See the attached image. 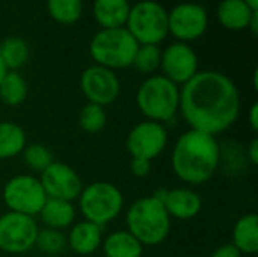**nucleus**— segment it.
I'll return each mask as SVG.
<instances>
[{
    "label": "nucleus",
    "instance_id": "obj_1",
    "mask_svg": "<svg viewBox=\"0 0 258 257\" xmlns=\"http://www.w3.org/2000/svg\"><path fill=\"white\" fill-rule=\"evenodd\" d=\"M240 106L236 83L219 71H198L180 88L178 114L190 129L213 136L237 121Z\"/></svg>",
    "mask_w": 258,
    "mask_h": 257
},
{
    "label": "nucleus",
    "instance_id": "obj_2",
    "mask_svg": "<svg viewBox=\"0 0 258 257\" xmlns=\"http://www.w3.org/2000/svg\"><path fill=\"white\" fill-rule=\"evenodd\" d=\"M171 167L183 183H207L221 167V144L213 135L189 129L178 136L172 148Z\"/></svg>",
    "mask_w": 258,
    "mask_h": 257
},
{
    "label": "nucleus",
    "instance_id": "obj_3",
    "mask_svg": "<svg viewBox=\"0 0 258 257\" xmlns=\"http://www.w3.org/2000/svg\"><path fill=\"white\" fill-rule=\"evenodd\" d=\"M125 226L144 247H156L171 232V217L163 203L153 194L133 201L125 212Z\"/></svg>",
    "mask_w": 258,
    "mask_h": 257
},
{
    "label": "nucleus",
    "instance_id": "obj_4",
    "mask_svg": "<svg viewBox=\"0 0 258 257\" xmlns=\"http://www.w3.org/2000/svg\"><path fill=\"white\" fill-rule=\"evenodd\" d=\"M136 105L145 120L165 126L178 114L180 86L162 74H151L138 88Z\"/></svg>",
    "mask_w": 258,
    "mask_h": 257
},
{
    "label": "nucleus",
    "instance_id": "obj_5",
    "mask_svg": "<svg viewBox=\"0 0 258 257\" xmlns=\"http://www.w3.org/2000/svg\"><path fill=\"white\" fill-rule=\"evenodd\" d=\"M139 44L125 27L101 29L89 44V53L95 65L112 71L132 67Z\"/></svg>",
    "mask_w": 258,
    "mask_h": 257
},
{
    "label": "nucleus",
    "instance_id": "obj_6",
    "mask_svg": "<svg viewBox=\"0 0 258 257\" xmlns=\"http://www.w3.org/2000/svg\"><path fill=\"white\" fill-rule=\"evenodd\" d=\"M82 217L100 227L116 220L124 209V195L110 182H92L85 186L77 198Z\"/></svg>",
    "mask_w": 258,
    "mask_h": 257
},
{
    "label": "nucleus",
    "instance_id": "obj_7",
    "mask_svg": "<svg viewBox=\"0 0 258 257\" xmlns=\"http://www.w3.org/2000/svg\"><path fill=\"white\" fill-rule=\"evenodd\" d=\"M125 29L138 44L159 45L168 35V11L154 0H142L130 6Z\"/></svg>",
    "mask_w": 258,
    "mask_h": 257
},
{
    "label": "nucleus",
    "instance_id": "obj_8",
    "mask_svg": "<svg viewBox=\"0 0 258 257\" xmlns=\"http://www.w3.org/2000/svg\"><path fill=\"white\" fill-rule=\"evenodd\" d=\"M3 201L9 212L38 217L47 195L38 177L32 174H17L11 177L3 188Z\"/></svg>",
    "mask_w": 258,
    "mask_h": 257
},
{
    "label": "nucleus",
    "instance_id": "obj_9",
    "mask_svg": "<svg viewBox=\"0 0 258 257\" xmlns=\"http://www.w3.org/2000/svg\"><path fill=\"white\" fill-rule=\"evenodd\" d=\"M38 223L33 217L6 212L0 215V251L6 254H23L35 248Z\"/></svg>",
    "mask_w": 258,
    "mask_h": 257
},
{
    "label": "nucleus",
    "instance_id": "obj_10",
    "mask_svg": "<svg viewBox=\"0 0 258 257\" xmlns=\"http://www.w3.org/2000/svg\"><path fill=\"white\" fill-rule=\"evenodd\" d=\"M168 141V130L163 124L144 120L128 132L125 138V148L132 158L153 161L165 151Z\"/></svg>",
    "mask_w": 258,
    "mask_h": 257
},
{
    "label": "nucleus",
    "instance_id": "obj_11",
    "mask_svg": "<svg viewBox=\"0 0 258 257\" xmlns=\"http://www.w3.org/2000/svg\"><path fill=\"white\" fill-rule=\"evenodd\" d=\"M209 26L207 11L198 3H180L168 12V32L180 42L201 38Z\"/></svg>",
    "mask_w": 258,
    "mask_h": 257
},
{
    "label": "nucleus",
    "instance_id": "obj_12",
    "mask_svg": "<svg viewBox=\"0 0 258 257\" xmlns=\"http://www.w3.org/2000/svg\"><path fill=\"white\" fill-rule=\"evenodd\" d=\"M80 89L88 103L106 108L118 98L121 83L115 71L100 65H92L82 73Z\"/></svg>",
    "mask_w": 258,
    "mask_h": 257
},
{
    "label": "nucleus",
    "instance_id": "obj_13",
    "mask_svg": "<svg viewBox=\"0 0 258 257\" xmlns=\"http://www.w3.org/2000/svg\"><path fill=\"white\" fill-rule=\"evenodd\" d=\"M38 179L47 198L74 201L83 189V183L77 171L63 162L54 161L39 174Z\"/></svg>",
    "mask_w": 258,
    "mask_h": 257
},
{
    "label": "nucleus",
    "instance_id": "obj_14",
    "mask_svg": "<svg viewBox=\"0 0 258 257\" xmlns=\"http://www.w3.org/2000/svg\"><path fill=\"white\" fill-rule=\"evenodd\" d=\"M198 56L195 50L186 42H174L168 45L162 52L160 68L163 71L162 76L174 82L175 85H184L189 82L200 70H198Z\"/></svg>",
    "mask_w": 258,
    "mask_h": 257
},
{
    "label": "nucleus",
    "instance_id": "obj_15",
    "mask_svg": "<svg viewBox=\"0 0 258 257\" xmlns=\"http://www.w3.org/2000/svg\"><path fill=\"white\" fill-rule=\"evenodd\" d=\"M154 195L163 203L171 220L175 218L181 221H189L198 217L203 209V200L198 192L186 186L159 189Z\"/></svg>",
    "mask_w": 258,
    "mask_h": 257
},
{
    "label": "nucleus",
    "instance_id": "obj_16",
    "mask_svg": "<svg viewBox=\"0 0 258 257\" xmlns=\"http://www.w3.org/2000/svg\"><path fill=\"white\" fill-rule=\"evenodd\" d=\"M103 242V227L86 220L79 221L70 227L67 235V247L79 256L94 254Z\"/></svg>",
    "mask_w": 258,
    "mask_h": 257
},
{
    "label": "nucleus",
    "instance_id": "obj_17",
    "mask_svg": "<svg viewBox=\"0 0 258 257\" xmlns=\"http://www.w3.org/2000/svg\"><path fill=\"white\" fill-rule=\"evenodd\" d=\"M77 209L73 201L57 200V198H47L38 217L41 218L42 224L48 229H54L63 232L70 229L76 221Z\"/></svg>",
    "mask_w": 258,
    "mask_h": 257
},
{
    "label": "nucleus",
    "instance_id": "obj_18",
    "mask_svg": "<svg viewBox=\"0 0 258 257\" xmlns=\"http://www.w3.org/2000/svg\"><path fill=\"white\" fill-rule=\"evenodd\" d=\"M130 6L128 0H94L92 12L101 29H116L125 27Z\"/></svg>",
    "mask_w": 258,
    "mask_h": 257
},
{
    "label": "nucleus",
    "instance_id": "obj_19",
    "mask_svg": "<svg viewBox=\"0 0 258 257\" xmlns=\"http://www.w3.org/2000/svg\"><path fill=\"white\" fill-rule=\"evenodd\" d=\"M258 12L251 9L243 0H222L218 5V21L228 30H243L249 27L252 15Z\"/></svg>",
    "mask_w": 258,
    "mask_h": 257
},
{
    "label": "nucleus",
    "instance_id": "obj_20",
    "mask_svg": "<svg viewBox=\"0 0 258 257\" xmlns=\"http://www.w3.org/2000/svg\"><path fill=\"white\" fill-rule=\"evenodd\" d=\"M104 257H142L144 245L127 230H115L103 238Z\"/></svg>",
    "mask_w": 258,
    "mask_h": 257
},
{
    "label": "nucleus",
    "instance_id": "obj_21",
    "mask_svg": "<svg viewBox=\"0 0 258 257\" xmlns=\"http://www.w3.org/2000/svg\"><path fill=\"white\" fill-rule=\"evenodd\" d=\"M240 254H255L258 251V215L251 212L240 217L233 227V242Z\"/></svg>",
    "mask_w": 258,
    "mask_h": 257
},
{
    "label": "nucleus",
    "instance_id": "obj_22",
    "mask_svg": "<svg viewBox=\"0 0 258 257\" xmlns=\"http://www.w3.org/2000/svg\"><path fill=\"white\" fill-rule=\"evenodd\" d=\"M26 145L27 136L21 126L12 121H0V161L20 156Z\"/></svg>",
    "mask_w": 258,
    "mask_h": 257
},
{
    "label": "nucleus",
    "instance_id": "obj_23",
    "mask_svg": "<svg viewBox=\"0 0 258 257\" xmlns=\"http://www.w3.org/2000/svg\"><path fill=\"white\" fill-rule=\"evenodd\" d=\"M30 48L26 39L20 36H8L0 42V59L8 71H17L29 61Z\"/></svg>",
    "mask_w": 258,
    "mask_h": 257
},
{
    "label": "nucleus",
    "instance_id": "obj_24",
    "mask_svg": "<svg viewBox=\"0 0 258 257\" xmlns=\"http://www.w3.org/2000/svg\"><path fill=\"white\" fill-rule=\"evenodd\" d=\"M29 86L26 79L18 71H8L0 82V101L6 106L15 108L26 101Z\"/></svg>",
    "mask_w": 258,
    "mask_h": 257
},
{
    "label": "nucleus",
    "instance_id": "obj_25",
    "mask_svg": "<svg viewBox=\"0 0 258 257\" xmlns=\"http://www.w3.org/2000/svg\"><path fill=\"white\" fill-rule=\"evenodd\" d=\"M47 11L56 23L70 26L80 20L83 3L82 0H47Z\"/></svg>",
    "mask_w": 258,
    "mask_h": 257
},
{
    "label": "nucleus",
    "instance_id": "obj_26",
    "mask_svg": "<svg viewBox=\"0 0 258 257\" xmlns=\"http://www.w3.org/2000/svg\"><path fill=\"white\" fill-rule=\"evenodd\" d=\"M35 248H38L45 256H59L67 248V236L63 235V232L54 229H39L35 239Z\"/></svg>",
    "mask_w": 258,
    "mask_h": 257
},
{
    "label": "nucleus",
    "instance_id": "obj_27",
    "mask_svg": "<svg viewBox=\"0 0 258 257\" xmlns=\"http://www.w3.org/2000/svg\"><path fill=\"white\" fill-rule=\"evenodd\" d=\"M21 158H23V164L30 171H35L39 174L54 162L51 151L39 142L27 144L24 150L21 151Z\"/></svg>",
    "mask_w": 258,
    "mask_h": 257
},
{
    "label": "nucleus",
    "instance_id": "obj_28",
    "mask_svg": "<svg viewBox=\"0 0 258 257\" xmlns=\"http://www.w3.org/2000/svg\"><path fill=\"white\" fill-rule=\"evenodd\" d=\"M160 59H162V50L159 45L139 44L132 67H135L142 74L151 76L156 70L160 68Z\"/></svg>",
    "mask_w": 258,
    "mask_h": 257
},
{
    "label": "nucleus",
    "instance_id": "obj_29",
    "mask_svg": "<svg viewBox=\"0 0 258 257\" xmlns=\"http://www.w3.org/2000/svg\"><path fill=\"white\" fill-rule=\"evenodd\" d=\"M107 123V114L104 108L94 105V103H86L80 114H79V126L83 132L94 135L98 133L104 129Z\"/></svg>",
    "mask_w": 258,
    "mask_h": 257
},
{
    "label": "nucleus",
    "instance_id": "obj_30",
    "mask_svg": "<svg viewBox=\"0 0 258 257\" xmlns=\"http://www.w3.org/2000/svg\"><path fill=\"white\" fill-rule=\"evenodd\" d=\"M130 171L135 177L142 179L147 177L151 171V161L147 159H141V158H132L130 162Z\"/></svg>",
    "mask_w": 258,
    "mask_h": 257
},
{
    "label": "nucleus",
    "instance_id": "obj_31",
    "mask_svg": "<svg viewBox=\"0 0 258 257\" xmlns=\"http://www.w3.org/2000/svg\"><path fill=\"white\" fill-rule=\"evenodd\" d=\"M210 257H242V254L233 244H224L218 247Z\"/></svg>",
    "mask_w": 258,
    "mask_h": 257
},
{
    "label": "nucleus",
    "instance_id": "obj_32",
    "mask_svg": "<svg viewBox=\"0 0 258 257\" xmlns=\"http://www.w3.org/2000/svg\"><path fill=\"white\" fill-rule=\"evenodd\" d=\"M245 156H246V162H249L252 167H257L258 165V139L254 138L248 147H246V151H245Z\"/></svg>",
    "mask_w": 258,
    "mask_h": 257
},
{
    "label": "nucleus",
    "instance_id": "obj_33",
    "mask_svg": "<svg viewBox=\"0 0 258 257\" xmlns=\"http://www.w3.org/2000/svg\"><path fill=\"white\" fill-rule=\"evenodd\" d=\"M248 121L249 126L254 132L258 130V103H252V106L249 108V114H248Z\"/></svg>",
    "mask_w": 258,
    "mask_h": 257
},
{
    "label": "nucleus",
    "instance_id": "obj_34",
    "mask_svg": "<svg viewBox=\"0 0 258 257\" xmlns=\"http://www.w3.org/2000/svg\"><path fill=\"white\" fill-rule=\"evenodd\" d=\"M254 35H257L258 32V12H255L251 18V23H249V27H248Z\"/></svg>",
    "mask_w": 258,
    "mask_h": 257
},
{
    "label": "nucleus",
    "instance_id": "obj_35",
    "mask_svg": "<svg viewBox=\"0 0 258 257\" xmlns=\"http://www.w3.org/2000/svg\"><path fill=\"white\" fill-rule=\"evenodd\" d=\"M251 9H254V11H258V0H243Z\"/></svg>",
    "mask_w": 258,
    "mask_h": 257
},
{
    "label": "nucleus",
    "instance_id": "obj_36",
    "mask_svg": "<svg viewBox=\"0 0 258 257\" xmlns=\"http://www.w3.org/2000/svg\"><path fill=\"white\" fill-rule=\"evenodd\" d=\"M8 73V70H6V67H5V64L2 62V59H0V82H2V79L5 77V74Z\"/></svg>",
    "mask_w": 258,
    "mask_h": 257
}]
</instances>
